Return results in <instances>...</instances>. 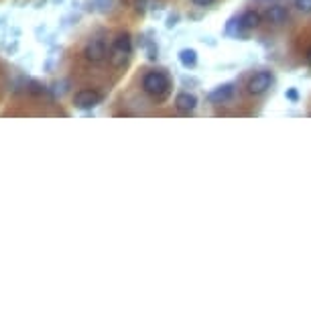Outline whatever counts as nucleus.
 Segmentation results:
<instances>
[{"instance_id":"nucleus-3","label":"nucleus","mask_w":311,"mask_h":311,"mask_svg":"<svg viewBox=\"0 0 311 311\" xmlns=\"http://www.w3.org/2000/svg\"><path fill=\"white\" fill-rule=\"evenodd\" d=\"M108 55H110V51H108V47H106V41H104L102 37L92 39V41L86 45V49H84L86 61H90V63H94V65L104 63Z\"/></svg>"},{"instance_id":"nucleus-1","label":"nucleus","mask_w":311,"mask_h":311,"mask_svg":"<svg viewBox=\"0 0 311 311\" xmlns=\"http://www.w3.org/2000/svg\"><path fill=\"white\" fill-rule=\"evenodd\" d=\"M142 92L146 96H150L152 100L163 102L169 96V92H171V82H169L167 73H163V71H148L142 77Z\"/></svg>"},{"instance_id":"nucleus-10","label":"nucleus","mask_w":311,"mask_h":311,"mask_svg":"<svg viewBox=\"0 0 311 311\" xmlns=\"http://www.w3.org/2000/svg\"><path fill=\"white\" fill-rule=\"evenodd\" d=\"M179 61H181L183 67H193L197 63V53L193 49H183L179 53Z\"/></svg>"},{"instance_id":"nucleus-13","label":"nucleus","mask_w":311,"mask_h":311,"mask_svg":"<svg viewBox=\"0 0 311 311\" xmlns=\"http://www.w3.org/2000/svg\"><path fill=\"white\" fill-rule=\"evenodd\" d=\"M191 3H193L195 7H210V5L216 3V0H191Z\"/></svg>"},{"instance_id":"nucleus-14","label":"nucleus","mask_w":311,"mask_h":311,"mask_svg":"<svg viewBox=\"0 0 311 311\" xmlns=\"http://www.w3.org/2000/svg\"><path fill=\"white\" fill-rule=\"evenodd\" d=\"M287 98H291V100H297V92H295V90H289V92H287Z\"/></svg>"},{"instance_id":"nucleus-6","label":"nucleus","mask_w":311,"mask_h":311,"mask_svg":"<svg viewBox=\"0 0 311 311\" xmlns=\"http://www.w3.org/2000/svg\"><path fill=\"white\" fill-rule=\"evenodd\" d=\"M234 92H236V84L234 82H228V84H224V86H218L214 92H210V102H214V104H222V102H228L232 96H234Z\"/></svg>"},{"instance_id":"nucleus-2","label":"nucleus","mask_w":311,"mask_h":311,"mask_svg":"<svg viewBox=\"0 0 311 311\" xmlns=\"http://www.w3.org/2000/svg\"><path fill=\"white\" fill-rule=\"evenodd\" d=\"M130 55H132V37L128 33L116 35V39L112 41V47H110V55H108L110 63L114 67H124L128 63Z\"/></svg>"},{"instance_id":"nucleus-11","label":"nucleus","mask_w":311,"mask_h":311,"mask_svg":"<svg viewBox=\"0 0 311 311\" xmlns=\"http://www.w3.org/2000/svg\"><path fill=\"white\" fill-rule=\"evenodd\" d=\"M295 9L299 13H311V0H295Z\"/></svg>"},{"instance_id":"nucleus-12","label":"nucleus","mask_w":311,"mask_h":311,"mask_svg":"<svg viewBox=\"0 0 311 311\" xmlns=\"http://www.w3.org/2000/svg\"><path fill=\"white\" fill-rule=\"evenodd\" d=\"M96 5L100 7V11H108L112 7V0H96Z\"/></svg>"},{"instance_id":"nucleus-4","label":"nucleus","mask_w":311,"mask_h":311,"mask_svg":"<svg viewBox=\"0 0 311 311\" xmlns=\"http://www.w3.org/2000/svg\"><path fill=\"white\" fill-rule=\"evenodd\" d=\"M271 86H273V75H271V71H258V73H254V75L246 82V92H248L250 96H261V94H265Z\"/></svg>"},{"instance_id":"nucleus-15","label":"nucleus","mask_w":311,"mask_h":311,"mask_svg":"<svg viewBox=\"0 0 311 311\" xmlns=\"http://www.w3.org/2000/svg\"><path fill=\"white\" fill-rule=\"evenodd\" d=\"M305 59H307V63H309V65H311V49H309V51H307V55H305Z\"/></svg>"},{"instance_id":"nucleus-7","label":"nucleus","mask_w":311,"mask_h":311,"mask_svg":"<svg viewBox=\"0 0 311 311\" xmlns=\"http://www.w3.org/2000/svg\"><path fill=\"white\" fill-rule=\"evenodd\" d=\"M195 106H197V98H195L193 94L181 92V94L175 96V108H177L179 112H193Z\"/></svg>"},{"instance_id":"nucleus-9","label":"nucleus","mask_w":311,"mask_h":311,"mask_svg":"<svg viewBox=\"0 0 311 311\" xmlns=\"http://www.w3.org/2000/svg\"><path fill=\"white\" fill-rule=\"evenodd\" d=\"M238 23H240L242 29H256L258 25L263 23V15L256 13V11H246V13H242Z\"/></svg>"},{"instance_id":"nucleus-5","label":"nucleus","mask_w":311,"mask_h":311,"mask_svg":"<svg viewBox=\"0 0 311 311\" xmlns=\"http://www.w3.org/2000/svg\"><path fill=\"white\" fill-rule=\"evenodd\" d=\"M102 100H104V96L98 90L86 88V90H80L75 94L73 104H75V108H80V110H90V108H96L98 104H102Z\"/></svg>"},{"instance_id":"nucleus-8","label":"nucleus","mask_w":311,"mask_h":311,"mask_svg":"<svg viewBox=\"0 0 311 311\" xmlns=\"http://www.w3.org/2000/svg\"><path fill=\"white\" fill-rule=\"evenodd\" d=\"M289 19V11L283 5H273L267 9V21L273 25H283Z\"/></svg>"}]
</instances>
